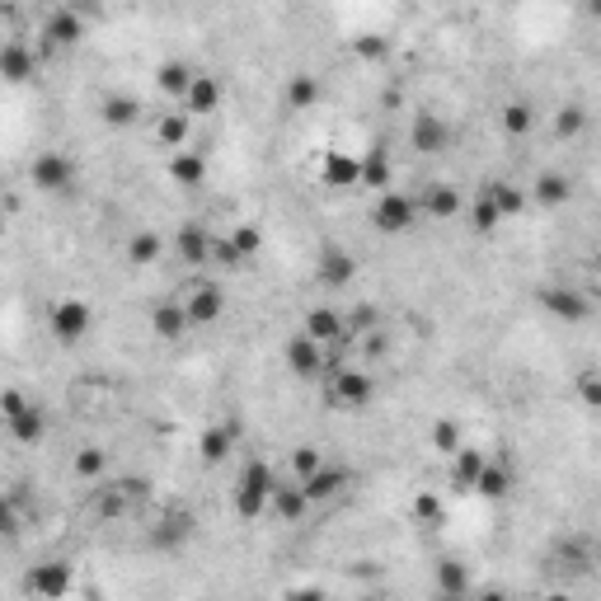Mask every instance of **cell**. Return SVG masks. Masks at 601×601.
Instances as JSON below:
<instances>
[{
    "mask_svg": "<svg viewBox=\"0 0 601 601\" xmlns=\"http://www.w3.org/2000/svg\"><path fill=\"white\" fill-rule=\"evenodd\" d=\"M414 522L418 526H442V503H437V494H418L414 498Z\"/></svg>",
    "mask_w": 601,
    "mask_h": 601,
    "instance_id": "46",
    "label": "cell"
},
{
    "mask_svg": "<svg viewBox=\"0 0 601 601\" xmlns=\"http://www.w3.org/2000/svg\"><path fill=\"white\" fill-rule=\"evenodd\" d=\"M127 508H132V503H127V494L118 484H104V489L94 494V512H99V517H123Z\"/></svg>",
    "mask_w": 601,
    "mask_h": 601,
    "instance_id": "41",
    "label": "cell"
},
{
    "mask_svg": "<svg viewBox=\"0 0 601 601\" xmlns=\"http://www.w3.org/2000/svg\"><path fill=\"white\" fill-rule=\"evenodd\" d=\"M24 390H0V418H10V414H19L24 409Z\"/></svg>",
    "mask_w": 601,
    "mask_h": 601,
    "instance_id": "51",
    "label": "cell"
},
{
    "mask_svg": "<svg viewBox=\"0 0 601 601\" xmlns=\"http://www.w3.org/2000/svg\"><path fill=\"white\" fill-rule=\"evenodd\" d=\"M348 484H353V470H348V465H320L315 475L301 479V489H306L310 503H334Z\"/></svg>",
    "mask_w": 601,
    "mask_h": 601,
    "instance_id": "13",
    "label": "cell"
},
{
    "mask_svg": "<svg viewBox=\"0 0 601 601\" xmlns=\"http://www.w3.org/2000/svg\"><path fill=\"white\" fill-rule=\"evenodd\" d=\"M353 52L362 57V62H386V57H390V38H386V33H362V38H353Z\"/></svg>",
    "mask_w": 601,
    "mask_h": 601,
    "instance_id": "42",
    "label": "cell"
},
{
    "mask_svg": "<svg viewBox=\"0 0 601 601\" xmlns=\"http://www.w3.org/2000/svg\"><path fill=\"white\" fill-rule=\"evenodd\" d=\"M362 353H367L371 362H376V357H386V353H390V339L381 334V329H367V334H362Z\"/></svg>",
    "mask_w": 601,
    "mask_h": 601,
    "instance_id": "49",
    "label": "cell"
},
{
    "mask_svg": "<svg viewBox=\"0 0 601 601\" xmlns=\"http://www.w3.org/2000/svg\"><path fill=\"white\" fill-rule=\"evenodd\" d=\"M184 310H188V324H193V329H207V324H216L226 315V292H221L216 282H202V287H193V292L184 296Z\"/></svg>",
    "mask_w": 601,
    "mask_h": 601,
    "instance_id": "12",
    "label": "cell"
},
{
    "mask_svg": "<svg viewBox=\"0 0 601 601\" xmlns=\"http://www.w3.org/2000/svg\"><path fill=\"white\" fill-rule=\"evenodd\" d=\"M301 329H306L310 339H320V343H334L348 334V324H343V315L334 306H315L306 310V320H301Z\"/></svg>",
    "mask_w": 601,
    "mask_h": 601,
    "instance_id": "28",
    "label": "cell"
},
{
    "mask_svg": "<svg viewBox=\"0 0 601 601\" xmlns=\"http://www.w3.org/2000/svg\"><path fill=\"white\" fill-rule=\"evenodd\" d=\"M235 442H240V428H235V423H212V428L198 437L202 465H221L235 451Z\"/></svg>",
    "mask_w": 601,
    "mask_h": 601,
    "instance_id": "18",
    "label": "cell"
},
{
    "mask_svg": "<svg viewBox=\"0 0 601 601\" xmlns=\"http://www.w3.org/2000/svg\"><path fill=\"white\" fill-rule=\"evenodd\" d=\"M221 99H226L221 80L207 76V71H193V80H188V90H184V99H179V108H184L188 118H207V113H216V108H221Z\"/></svg>",
    "mask_w": 601,
    "mask_h": 601,
    "instance_id": "11",
    "label": "cell"
},
{
    "mask_svg": "<svg viewBox=\"0 0 601 601\" xmlns=\"http://www.w3.org/2000/svg\"><path fill=\"white\" fill-rule=\"evenodd\" d=\"M437 592H442V597H465V592H470V573H465V564H456V559L437 564Z\"/></svg>",
    "mask_w": 601,
    "mask_h": 601,
    "instance_id": "36",
    "label": "cell"
},
{
    "mask_svg": "<svg viewBox=\"0 0 601 601\" xmlns=\"http://www.w3.org/2000/svg\"><path fill=\"white\" fill-rule=\"evenodd\" d=\"M85 33H90L85 15H76V5H62V10H52V15H47L43 43H47V52H71V47L85 43Z\"/></svg>",
    "mask_w": 601,
    "mask_h": 601,
    "instance_id": "8",
    "label": "cell"
},
{
    "mask_svg": "<svg viewBox=\"0 0 601 601\" xmlns=\"http://www.w3.org/2000/svg\"><path fill=\"white\" fill-rule=\"evenodd\" d=\"M461 442L465 437H461V423H456V418H437V423H432V451H437V456H451Z\"/></svg>",
    "mask_w": 601,
    "mask_h": 601,
    "instance_id": "39",
    "label": "cell"
},
{
    "mask_svg": "<svg viewBox=\"0 0 601 601\" xmlns=\"http://www.w3.org/2000/svg\"><path fill=\"white\" fill-rule=\"evenodd\" d=\"M592 292H578V287H545L540 292V310L545 315H555V320H564V324H583V320H592Z\"/></svg>",
    "mask_w": 601,
    "mask_h": 601,
    "instance_id": "9",
    "label": "cell"
},
{
    "mask_svg": "<svg viewBox=\"0 0 601 601\" xmlns=\"http://www.w3.org/2000/svg\"><path fill=\"white\" fill-rule=\"evenodd\" d=\"M118 489L127 494V503H141V498H151V484L146 479H137V475H127V479H113Z\"/></svg>",
    "mask_w": 601,
    "mask_h": 601,
    "instance_id": "50",
    "label": "cell"
},
{
    "mask_svg": "<svg viewBox=\"0 0 601 601\" xmlns=\"http://www.w3.org/2000/svg\"><path fill=\"white\" fill-rule=\"evenodd\" d=\"M231 240H235V249H240V254H245V259H254V254H263V231L259 226H235L231 231Z\"/></svg>",
    "mask_w": 601,
    "mask_h": 601,
    "instance_id": "44",
    "label": "cell"
},
{
    "mask_svg": "<svg viewBox=\"0 0 601 601\" xmlns=\"http://www.w3.org/2000/svg\"><path fill=\"white\" fill-rule=\"evenodd\" d=\"M479 193L494 202V207H498L503 216L526 212V202H531V198H526V188H522V184H512V179H489V184L479 188Z\"/></svg>",
    "mask_w": 601,
    "mask_h": 601,
    "instance_id": "29",
    "label": "cell"
},
{
    "mask_svg": "<svg viewBox=\"0 0 601 601\" xmlns=\"http://www.w3.org/2000/svg\"><path fill=\"white\" fill-rule=\"evenodd\" d=\"M38 76V57L24 43H0V80L5 85H29Z\"/></svg>",
    "mask_w": 601,
    "mask_h": 601,
    "instance_id": "16",
    "label": "cell"
},
{
    "mask_svg": "<svg viewBox=\"0 0 601 601\" xmlns=\"http://www.w3.org/2000/svg\"><path fill=\"white\" fill-rule=\"evenodd\" d=\"M282 357H287V371L301 376V381H324V371H329V362H324V343L310 339L306 329H296L292 339H287Z\"/></svg>",
    "mask_w": 601,
    "mask_h": 601,
    "instance_id": "7",
    "label": "cell"
},
{
    "mask_svg": "<svg viewBox=\"0 0 601 601\" xmlns=\"http://www.w3.org/2000/svg\"><path fill=\"white\" fill-rule=\"evenodd\" d=\"M320 184L324 188H339V193H353L357 188V155L348 151H329L320 165Z\"/></svg>",
    "mask_w": 601,
    "mask_h": 601,
    "instance_id": "23",
    "label": "cell"
},
{
    "mask_svg": "<svg viewBox=\"0 0 601 601\" xmlns=\"http://www.w3.org/2000/svg\"><path fill=\"white\" fill-rule=\"evenodd\" d=\"M188 80H193V66L179 62V57H170V62H160V66H155V90H160V94H170V99H184Z\"/></svg>",
    "mask_w": 601,
    "mask_h": 601,
    "instance_id": "32",
    "label": "cell"
},
{
    "mask_svg": "<svg viewBox=\"0 0 601 601\" xmlns=\"http://www.w3.org/2000/svg\"><path fill=\"white\" fill-rule=\"evenodd\" d=\"M47 329H52V339L62 343V348H76L80 339H90L94 329V310L90 301H80V296H62L52 315H47Z\"/></svg>",
    "mask_w": 601,
    "mask_h": 601,
    "instance_id": "4",
    "label": "cell"
},
{
    "mask_svg": "<svg viewBox=\"0 0 601 601\" xmlns=\"http://www.w3.org/2000/svg\"><path fill=\"white\" fill-rule=\"evenodd\" d=\"M503 132H508V137H531V132H536V104H531V99H512V104L503 108Z\"/></svg>",
    "mask_w": 601,
    "mask_h": 601,
    "instance_id": "35",
    "label": "cell"
},
{
    "mask_svg": "<svg viewBox=\"0 0 601 601\" xmlns=\"http://www.w3.org/2000/svg\"><path fill=\"white\" fill-rule=\"evenodd\" d=\"M418 202L409 198V193H395V188H386L381 198H376V207H371V226L381 235H409L418 226Z\"/></svg>",
    "mask_w": 601,
    "mask_h": 601,
    "instance_id": "5",
    "label": "cell"
},
{
    "mask_svg": "<svg viewBox=\"0 0 601 601\" xmlns=\"http://www.w3.org/2000/svg\"><path fill=\"white\" fill-rule=\"evenodd\" d=\"M80 170H76V160L62 151H38L33 155V165H29V184L38 188V193H47V198H66L71 188H76Z\"/></svg>",
    "mask_w": 601,
    "mask_h": 601,
    "instance_id": "3",
    "label": "cell"
},
{
    "mask_svg": "<svg viewBox=\"0 0 601 601\" xmlns=\"http://www.w3.org/2000/svg\"><path fill=\"white\" fill-rule=\"evenodd\" d=\"M324 465V456H320V447H296L292 451V475L296 479H306V475H315Z\"/></svg>",
    "mask_w": 601,
    "mask_h": 601,
    "instance_id": "45",
    "label": "cell"
},
{
    "mask_svg": "<svg viewBox=\"0 0 601 601\" xmlns=\"http://www.w3.org/2000/svg\"><path fill=\"white\" fill-rule=\"evenodd\" d=\"M0 536L15 540L19 536V512H15V498H0Z\"/></svg>",
    "mask_w": 601,
    "mask_h": 601,
    "instance_id": "48",
    "label": "cell"
},
{
    "mask_svg": "<svg viewBox=\"0 0 601 601\" xmlns=\"http://www.w3.org/2000/svg\"><path fill=\"white\" fill-rule=\"evenodd\" d=\"M273 484H278V470L263 461V456L245 461V470L235 479V512H240L245 522L263 517V512H268V498H273Z\"/></svg>",
    "mask_w": 601,
    "mask_h": 601,
    "instance_id": "2",
    "label": "cell"
},
{
    "mask_svg": "<svg viewBox=\"0 0 601 601\" xmlns=\"http://www.w3.org/2000/svg\"><path fill=\"white\" fill-rule=\"evenodd\" d=\"M188 132H193V118H188L184 108H174V113H160V118H155V141H160L165 151L188 146Z\"/></svg>",
    "mask_w": 601,
    "mask_h": 601,
    "instance_id": "30",
    "label": "cell"
},
{
    "mask_svg": "<svg viewBox=\"0 0 601 601\" xmlns=\"http://www.w3.org/2000/svg\"><path fill=\"white\" fill-rule=\"evenodd\" d=\"M324 400L334 404V409H367L376 400V376L367 367L339 362L334 371H324Z\"/></svg>",
    "mask_w": 601,
    "mask_h": 601,
    "instance_id": "1",
    "label": "cell"
},
{
    "mask_svg": "<svg viewBox=\"0 0 601 601\" xmlns=\"http://www.w3.org/2000/svg\"><path fill=\"white\" fill-rule=\"evenodd\" d=\"M71 470H76V479H104V470H108L104 447H80L76 461H71Z\"/></svg>",
    "mask_w": 601,
    "mask_h": 601,
    "instance_id": "38",
    "label": "cell"
},
{
    "mask_svg": "<svg viewBox=\"0 0 601 601\" xmlns=\"http://www.w3.org/2000/svg\"><path fill=\"white\" fill-rule=\"evenodd\" d=\"M170 179L179 188H202V184H207V155L188 151V146L170 151Z\"/></svg>",
    "mask_w": 601,
    "mask_h": 601,
    "instance_id": "21",
    "label": "cell"
},
{
    "mask_svg": "<svg viewBox=\"0 0 601 601\" xmlns=\"http://www.w3.org/2000/svg\"><path fill=\"white\" fill-rule=\"evenodd\" d=\"M409 146L418 155H447L456 146V127L442 118V113H414V123H409Z\"/></svg>",
    "mask_w": 601,
    "mask_h": 601,
    "instance_id": "6",
    "label": "cell"
},
{
    "mask_svg": "<svg viewBox=\"0 0 601 601\" xmlns=\"http://www.w3.org/2000/svg\"><path fill=\"white\" fill-rule=\"evenodd\" d=\"M174 254H179V263H188V268H202L207 254H212V235H207V226L184 221V226L174 231Z\"/></svg>",
    "mask_w": 601,
    "mask_h": 601,
    "instance_id": "15",
    "label": "cell"
},
{
    "mask_svg": "<svg viewBox=\"0 0 601 601\" xmlns=\"http://www.w3.org/2000/svg\"><path fill=\"white\" fill-rule=\"evenodd\" d=\"M357 278V259L348 254V249H324L320 254V282L329 287V292H339V287H348V282Z\"/></svg>",
    "mask_w": 601,
    "mask_h": 601,
    "instance_id": "25",
    "label": "cell"
},
{
    "mask_svg": "<svg viewBox=\"0 0 601 601\" xmlns=\"http://www.w3.org/2000/svg\"><path fill=\"white\" fill-rule=\"evenodd\" d=\"M583 127H587V108H583V104H564V108L555 113V132H559L564 141H573L578 132H583Z\"/></svg>",
    "mask_w": 601,
    "mask_h": 601,
    "instance_id": "40",
    "label": "cell"
},
{
    "mask_svg": "<svg viewBox=\"0 0 601 601\" xmlns=\"http://www.w3.org/2000/svg\"><path fill=\"white\" fill-rule=\"evenodd\" d=\"M447 461H451V484H456V489H470V484H475V475L484 470V461H489V456H484L479 447H465V442H461V447L451 451Z\"/></svg>",
    "mask_w": 601,
    "mask_h": 601,
    "instance_id": "31",
    "label": "cell"
},
{
    "mask_svg": "<svg viewBox=\"0 0 601 601\" xmlns=\"http://www.w3.org/2000/svg\"><path fill=\"white\" fill-rule=\"evenodd\" d=\"M310 503L306 498V489H301V479H278L273 484V498H268V512L278 517V522H287V526H296V522H306L310 517Z\"/></svg>",
    "mask_w": 601,
    "mask_h": 601,
    "instance_id": "10",
    "label": "cell"
},
{
    "mask_svg": "<svg viewBox=\"0 0 601 601\" xmlns=\"http://www.w3.org/2000/svg\"><path fill=\"white\" fill-rule=\"evenodd\" d=\"M470 494L489 498V503H503V498L512 494V470L498 461H484V470H479L475 484H470Z\"/></svg>",
    "mask_w": 601,
    "mask_h": 601,
    "instance_id": "27",
    "label": "cell"
},
{
    "mask_svg": "<svg viewBox=\"0 0 601 601\" xmlns=\"http://www.w3.org/2000/svg\"><path fill=\"white\" fill-rule=\"evenodd\" d=\"M320 104V76H310V71H301V76L287 80V108L292 113H306V108Z\"/></svg>",
    "mask_w": 601,
    "mask_h": 601,
    "instance_id": "34",
    "label": "cell"
},
{
    "mask_svg": "<svg viewBox=\"0 0 601 601\" xmlns=\"http://www.w3.org/2000/svg\"><path fill=\"white\" fill-rule=\"evenodd\" d=\"M188 329H193V324H188L184 301H155V306H151V334H155V339L179 343Z\"/></svg>",
    "mask_w": 601,
    "mask_h": 601,
    "instance_id": "14",
    "label": "cell"
},
{
    "mask_svg": "<svg viewBox=\"0 0 601 601\" xmlns=\"http://www.w3.org/2000/svg\"><path fill=\"white\" fill-rule=\"evenodd\" d=\"M5 428H10V437H15L19 447H38L47 437V414L38 409V404H24L19 414L5 418Z\"/></svg>",
    "mask_w": 601,
    "mask_h": 601,
    "instance_id": "20",
    "label": "cell"
},
{
    "mask_svg": "<svg viewBox=\"0 0 601 601\" xmlns=\"http://www.w3.org/2000/svg\"><path fill=\"white\" fill-rule=\"evenodd\" d=\"M578 395H583L587 409H597L601 404V381H597V367H583L578 371Z\"/></svg>",
    "mask_w": 601,
    "mask_h": 601,
    "instance_id": "47",
    "label": "cell"
},
{
    "mask_svg": "<svg viewBox=\"0 0 601 601\" xmlns=\"http://www.w3.org/2000/svg\"><path fill=\"white\" fill-rule=\"evenodd\" d=\"M141 113H146V108H141L137 94H108L104 104H99V118H104L113 132H123V127H137Z\"/></svg>",
    "mask_w": 601,
    "mask_h": 601,
    "instance_id": "24",
    "label": "cell"
},
{
    "mask_svg": "<svg viewBox=\"0 0 601 601\" xmlns=\"http://www.w3.org/2000/svg\"><path fill=\"white\" fill-rule=\"evenodd\" d=\"M498 226H503V212H498L494 202L479 193V198L470 202V231H475V235H494Z\"/></svg>",
    "mask_w": 601,
    "mask_h": 601,
    "instance_id": "37",
    "label": "cell"
},
{
    "mask_svg": "<svg viewBox=\"0 0 601 601\" xmlns=\"http://www.w3.org/2000/svg\"><path fill=\"white\" fill-rule=\"evenodd\" d=\"M207 263H216V268H231V273H235V268H245L249 259L235 249L231 235H226V240H216V235H212V254H207Z\"/></svg>",
    "mask_w": 601,
    "mask_h": 601,
    "instance_id": "43",
    "label": "cell"
},
{
    "mask_svg": "<svg viewBox=\"0 0 601 601\" xmlns=\"http://www.w3.org/2000/svg\"><path fill=\"white\" fill-rule=\"evenodd\" d=\"M395 184V165L381 146H371L362 160H357V188H390Z\"/></svg>",
    "mask_w": 601,
    "mask_h": 601,
    "instance_id": "26",
    "label": "cell"
},
{
    "mask_svg": "<svg viewBox=\"0 0 601 601\" xmlns=\"http://www.w3.org/2000/svg\"><path fill=\"white\" fill-rule=\"evenodd\" d=\"M418 212H428L432 221H456L465 212V198L456 184H428L423 202H418Z\"/></svg>",
    "mask_w": 601,
    "mask_h": 601,
    "instance_id": "17",
    "label": "cell"
},
{
    "mask_svg": "<svg viewBox=\"0 0 601 601\" xmlns=\"http://www.w3.org/2000/svg\"><path fill=\"white\" fill-rule=\"evenodd\" d=\"M526 198L540 202V207H564V202L573 198V179L559 170H545V174H536V184L526 188Z\"/></svg>",
    "mask_w": 601,
    "mask_h": 601,
    "instance_id": "22",
    "label": "cell"
},
{
    "mask_svg": "<svg viewBox=\"0 0 601 601\" xmlns=\"http://www.w3.org/2000/svg\"><path fill=\"white\" fill-rule=\"evenodd\" d=\"M76 587V578H71V564H38V569L29 573V592H38V597L57 601L66 597Z\"/></svg>",
    "mask_w": 601,
    "mask_h": 601,
    "instance_id": "19",
    "label": "cell"
},
{
    "mask_svg": "<svg viewBox=\"0 0 601 601\" xmlns=\"http://www.w3.org/2000/svg\"><path fill=\"white\" fill-rule=\"evenodd\" d=\"M160 254H165V240L155 231H137L127 240V263L132 268H151V263H160Z\"/></svg>",
    "mask_w": 601,
    "mask_h": 601,
    "instance_id": "33",
    "label": "cell"
}]
</instances>
